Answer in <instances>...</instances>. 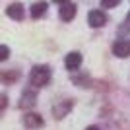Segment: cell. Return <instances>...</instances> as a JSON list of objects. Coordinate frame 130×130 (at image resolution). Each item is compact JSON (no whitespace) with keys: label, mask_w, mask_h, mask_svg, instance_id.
Wrapping results in <instances>:
<instances>
[{"label":"cell","mask_w":130,"mask_h":130,"mask_svg":"<svg viewBox=\"0 0 130 130\" xmlns=\"http://www.w3.org/2000/svg\"><path fill=\"white\" fill-rule=\"evenodd\" d=\"M51 80V68L49 66H35L29 72V84L35 87H43Z\"/></svg>","instance_id":"cell-1"},{"label":"cell","mask_w":130,"mask_h":130,"mask_svg":"<svg viewBox=\"0 0 130 130\" xmlns=\"http://www.w3.org/2000/svg\"><path fill=\"white\" fill-rule=\"evenodd\" d=\"M113 54L119 56V58H126L130 56V41L128 39H120L113 45Z\"/></svg>","instance_id":"cell-2"},{"label":"cell","mask_w":130,"mask_h":130,"mask_svg":"<svg viewBox=\"0 0 130 130\" xmlns=\"http://www.w3.org/2000/svg\"><path fill=\"white\" fill-rule=\"evenodd\" d=\"M87 20H89V25L91 27H101L107 23V16H105V12L101 10H91L87 14Z\"/></svg>","instance_id":"cell-3"},{"label":"cell","mask_w":130,"mask_h":130,"mask_svg":"<svg viewBox=\"0 0 130 130\" xmlns=\"http://www.w3.org/2000/svg\"><path fill=\"white\" fill-rule=\"evenodd\" d=\"M23 124L27 126V128H41L43 126V117L37 113H27L25 117H23Z\"/></svg>","instance_id":"cell-4"},{"label":"cell","mask_w":130,"mask_h":130,"mask_svg":"<svg viewBox=\"0 0 130 130\" xmlns=\"http://www.w3.org/2000/svg\"><path fill=\"white\" fill-rule=\"evenodd\" d=\"M64 64H66V68H68V70H72V72L78 70V68H80V64H82V54L76 53V51H74V53H68V54H66Z\"/></svg>","instance_id":"cell-5"},{"label":"cell","mask_w":130,"mask_h":130,"mask_svg":"<svg viewBox=\"0 0 130 130\" xmlns=\"http://www.w3.org/2000/svg\"><path fill=\"white\" fill-rule=\"evenodd\" d=\"M70 109H72V101H62V103H56L53 107V115L56 119H62L70 113Z\"/></svg>","instance_id":"cell-6"},{"label":"cell","mask_w":130,"mask_h":130,"mask_svg":"<svg viewBox=\"0 0 130 130\" xmlns=\"http://www.w3.org/2000/svg\"><path fill=\"white\" fill-rule=\"evenodd\" d=\"M6 14L12 18V20H23V6L20 4V2H16V4H10L8 8H6Z\"/></svg>","instance_id":"cell-7"},{"label":"cell","mask_w":130,"mask_h":130,"mask_svg":"<svg viewBox=\"0 0 130 130\" xmlns=\"http://www.w3.org/2000/svg\"><path fill=\"white\" fill-rule=\"evenodd\" d=\"M74 16H76V6L70 4V2L62 4V8H60V18H62L64 22H72Z\"/></svg>","instance_id":"cell-8"},{"label":"cell","mask_w":130,"mask_h":130,"mask_svg":"<svg viewBox=\"0 0 130 130\" xmlns=\"http://www.w3.org/2000/svg\"><path fill=\"white\" fill-rule=\"evenodd\" d=\"M35 105V93L31 91V89H25L22 95V99H20V107L22 109H29Z\"/></svg>","instance_id":"cell-9"},{"label":"cell","mask_w":130,"mask_h":130,"mask_svg":"<svg viewBox=\"0 0 130 130\" xmlns=\"http://www.w3.org/2000/svg\"><path fill=\"white\" fill-rule=\"evenodd\" d=\"M47 8H49V4H47V2H35V4L31 6V18H35V20H37V18H41L45 12H47Z\"/></svg>","instance_id":"cell-10"},{"label":"cell","mask_w":130,"mask_h":130,"mask_svg":"<svg viewBox=\"0 0 130 130\" xmlns=\"http://www.w3.org/2000/svg\"><path fill=\"white\" fill-rule=\"evenodd\" d=\"M18 78H20V72L18 70H8V72H0V80L2 82H16Z\"/></svg>","instance_id":"cell-11"},{"label":"cell","mask_w":130,"mask_h":130,"mask_svg":"<svg viewBox=\"0 0 130 130\" xmlns=\"http://www.w3.org/2000/svg\"><path fill=\"white\" fill-rule=\"evenodd\" d=\"M8 56H10V49H8L6 45H0V62H2V60H6Z\"/></svg>","instance_id":"cell-12"},{"label":"cell","mask_w":130,"mask_h":130,"mask_svg":"<svg viewBox=\"0 0 130 130\" xmlns=\"http://www.w3.org/2000/svg\"><path fill=\"white\" fill-rule=\"evenodd\" d=\"M120 0H101V6L103 8H115V6H119Z\"/></svg>","instance_id":"cell-13"},{"label":"cell","mask_w":130,"mask_h":130,"mask_svg":"<svg viewBox=\"0 0 130 130\" xmlns=\"http://www.w3.org/2000/svg\"><path fill=\"white\" fill-rule=\"evenodd\" d=\"M6 105H8V97H6L4 93H0V111H4Z\"/></svg>","instance_id":"cell-14"},{"label":"cell","mask_w":130,"mask_h":130,"mask_svg":"<svg viewBox=\"0 0 130 130\" xmlns=\"http://www.w3.org/2000/svg\"><path fill=\"white\" fill-rule=\"evenodd\" d=\"M86 130H101V128H99V126H87Z\"/></svg>","instance_id":"cell-15"},{"label":"cell","mask_w":130,"mask_h":130,"mask_svg":"<svg viewBox=\"0 0 130 130\" xmlns=\"http://www.w3.org/2000/svg\"><path fill=\"white\" fill-rule=\"evenodd\" d=\"M54 2H56V4H66L68 0H54Z\"/></svg>","instance_id":"cell-16"},{"label":"cell","mask_w":130,"mask_h":130,"mask_svg":"<svg viewBox=\"0 0 130 130\" xmlns=\"http://www.w3.org/2000/svg\"><path fill=\"white\" fill-rule=\"evenodd\" d=\"M128 22H130V14H128Z\"/></svg>","instance_id":"cell-17"}]
</instances>
